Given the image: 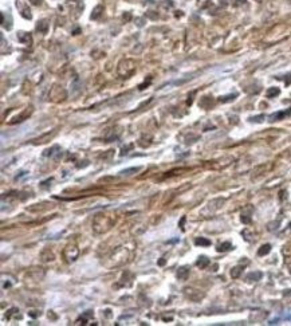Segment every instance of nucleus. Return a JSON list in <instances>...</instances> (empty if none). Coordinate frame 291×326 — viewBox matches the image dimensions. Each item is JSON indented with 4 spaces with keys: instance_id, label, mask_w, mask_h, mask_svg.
Segmentation results:
<instances>
[{
    "instance_id": "obj_9",
    "label": "nucleus",
    "mask_w": 291,
    "mask_h": 326,
    "mask_svg": "<svg viewBox=\"0 0 291 326\" xmlns=\"http://www.w3.org/2000/svg\"><path fill=\"white\" fill-rule=\"evenodd\" d=\"M102 12H104V6H101V4L97 6V7H95V8L93 10V14H91V19H93V20L98 19V18L102 15Z\"/></svg>"
},
{
    "instance_id": "obj_2",
    "label": "nucleus",
    "mask_w": 291,
    "mask_h": 326,
    "mask_svg": "<svg viewBox=\"0 0 291 326\" xmlns=\"http://www.w3.org/2000/svg\"><path fill=\"white\" fill-rule=\"evenodd\" d=\"M79 255V251L75 246H67L65 248V258L67 259V262H74Z\"/></svg>"
},
{
    "instance_id": "obj_1",
    "label": "nucleus",
    "mask_w": 291,
    "mask_h": 326,
    "mask_svg": "<svg viewBox=\"0 0 291 326\" xmlns=\"http://www.w3.org/2000/svg\"><path fill=\"white\" fill-rule=\"evenodd\" d=\"M136 71V62L132 59H125L118 66V74L122 78H129Z\"/></svg>"
},
{
    "instance_id": "obj_16",
    "label": "nucleus",
    "mask_w": 291,
    "mask_h": 326,
    "mask_svg": "<svg viewBox=\"0 0 291 326\" xmlns=\"http://www.w3.org/2000/svg\"><path fill=\"white\" fill-rule=\"evenodd\" d=\"M232 248V244L230 242H226V243H223V244H220L219 247H217V251H220V252H223V251H228V250H231Z\"/></svg>"
},
{
    "instance_id": "obj_19",
    "label": "nucleus",
    "mask_w": 291,
    "mask_h": 326,
    "mask_svg": "<svg viewBox=\"0 0 291 326\" xmlns=\"http://www.w3.org/2000/svg\"><path fill=\"white\" fill-rule=\"evenodd\" d=\"M22 16L26 18V19H31V14H30V10H27V8H23V11H22Z\"/></svg>"
},
{
    "instance_id": "obj_14",
    "label": "nucleus",
    "mask_w": 291,
    "mask_h": 326,
    "mask_svg": "<svg viewBox=\"0 0 291 326\" xmlns=\"http://www.w3.org/2000/svg\"><path fill=\"white\" fill-rule=\"evenodd\" d=\"M55 134V132L53 133V134H50V133H47V134H45V136H42V137H39V138H36L35 140V144H43V142H46L47 140H50L51 137H53Z\"/></svg>"
},
{
    "instance_id": "obj_7",
    "label": "nucleus",
    "mask_w": 291,
    "mask_h": 326,
    "mask_svg": "<svg viewBox=\"0 0 291 326\" xmlns=\"http://www.w3.org/2000/svg\"><path fill=\"white\" fill-rule=\"evenodd\" d=\"M188 275H189V268H188V267H185V266H184V267H180L179 268V271H177V278H179V279L185 280L187 278H188Z\"/></svg>"
},
{
    "instance_id": "obj_17",
    "label": "nucleus",
    "mask_w": 291,
    "mask_h": 326,
    "mask_svg": "<svg viewBox=\"0 0 291 326\" xmlns=\"http://www.w3.org/2000/svg\"><path fill=\"white\" fill-rule=\"evenodd\" d=\"M236 97H238V94H230V95H226V97H220V101L222 102H231Z\"/></svg>"
},
{
    "instance_id": "obj_20",
    "label": "nucleus",
    "mask_w": 291,
    "mask_h": 326,
    "mask_svg": "<svg viewBox=\"0 0 291 326\" xmlns=\"http://www.w3.org/2000/svg\"><path fill=\"white\" fill-rule=\"evenodd\" d=\"M130 18H132L130 12H126V14L124 15V20H126V22H128V20H130Z\"/></svg>"
},
{
    "instance_id": "obj_13",
    "label": "nucleus",
    "mask_w": 291,
    "mask_h": 326,
    "mask_svg": "<svg viewBox=\"0 0 291 326\" xmlns=\"http://www.w3.org/2000/svg\"><path fill=\"white\" fill-rule=\"evenodd\" d=\"M243 266H236V267H234L232 268V271H231V276L232 278H239L240 276V274L243 272Z\"/></svg>"
},
{
    "instance_id": "obj_4",
    "label": "nucleus",
    "mask_w": 291,
    "mask_h": 326,
    "mask_svg": "<svg viewBox=\"0 0 291 326\" xmlns=\"http://www.w3.org/2000/svg\"><path fill=\"white\" fill-rule=\"evenodd\" d=\"M31 113H32V106H28L27 109H26L19 117H16L14 121H11V124H15V122H22V121H24L27 117H30V114H31Z\"/></svg>"
},
{
    "instance_id": "obj_6",
    "label": "nucleus",
    "mask_w": 291,
    "mask_h": 326,
    "mask_svg": "<svg viewBox=\"0 0 291 326\" xmlns=\"http://www.w3.org/2000/svg\"><path fill=\"white\" fill-rule=\"evenodd\" d=\"M262 276H263V274L260 271H254V272H250L248 275L246 276L247 280H250V282H256V280H260Z\"/></svg>"
},
{
    "instance_id": "obj_24",
    "label": "nucleus",
    "mask_w": 291,
    "mask_h": 326,
    "mask_svg": "<svg viewBox=\"0 0 291 326\" xmlns=\"http://www.w3.org/2000/svg\"><path fill=\"white\" fill-rule=\"evenodd\" d=\"M285 295H291V290H287V291L285 292Z\"/></svg>"
},
{
    "instance_id": "obj_18",
    "label": "nucleus",
    "mask_w": 291,
    "mask_h": 326,
    "mask_svg": "<svg viewBox=\"0 0 291 326\" xmlns=\"http://www.w3.org/2000/svg\"><path fill=\"white\" fill-rule=\"evenodd\" d=\"M263 120H264V116H263V114H260V116H256V117H251V118H250V121H251V122H262Z\"/></svg>"
},
{
    "instance_id": "obj_11",
    "label": "nucleus",
    "mask_w": 291,
    "mask_h": 326,
    "mask_svg": "<svg viewBox=\"0 0 291 326\" xmlns=\"http://www.w3.org/2000/svg\"><path fill=\"white\" fill-rule=\"evenodd\" d=\"M279 93H281V90H279L278 87H270L267 90L266 95H267V98H274L276 95H279Z\"/></svg>"
},
{
    "instance_id": "obj_22",
    "label": "nucleus",
    "mask_w": 291,
    "mask_h": 326,
    "mask_svg": "<svg viewBox=\"0 0 291 326\" xmlns=\"http://www.w3.org/2000/svg\"><path fill=\"white\" fill-rule=\"evenodd\" d=\"M184 221H185V217H183L181 221H180V227H181V229H184V227H183V225H184Z\"/></svg>"
},
{
    "instance_id": "obj_26",
    "label": "nucleus",
    "mask_w": 291,
    "mask_h": 326,
    "mask_svg": "<svg viewBox=\"0 0 291 326\" xmlns=\"http://www.w3.org/2000/svg\"><path fill=\"white\" fill-rule=\"evenodd\" d=\"M290 227H291V223H290Z\"/></svg>"
},
{
    "instance_id": "obj_8",
    "label": "nucleus",
    "mask_w": 291,
    "mask_h": 326,
    "mask_svg": "<svg viewBox=\"0 0 291 326\" xmlns=\"http://www.w3.org/2000/svg\"><path fill=\"white\" fill-rule=\"evenodd\" d=\"M36 28H38L39 32H42V34H46L47 30H49V22H47V20H40V22H38V24H36Z\"/></svg>"
},
{
    "instance_id": "obj_5",
    "label": "nucleus",
    "mask_w": 291,
    "mask_h": 326,
    "mask_svg": "<svg viewBox=\"0 0 291 326\" xmlns=\"http://www.w3.org/2000/svg\"><path fill=\"white\" fill-rule=\"evenodd\" d=\"M18 39H19L20 43H24V44H31V42H32L31 35L27 34V32H23V31H20L19 34H18Z\"/></svg>"
},
{
    "instance_id": "obj_12",
    "label": "nucleus",
    "mask_w": 291,
    "mask_h": 326,
    "mask_svg": "<svg viewBox=\"0 0 291 326\" xmlns=\"http://www.w3.org/2000/svg\"><path fill=\"white\" fill-rule=\"evenodd\" d=\"M196 264H197V267H200V268H205L209 264V259L205 258V256H201V258H199Z\"/></svg>"
},
{
    "instance_id": "obj_10",
    "label": "nucleus",
    "mask_w": 291,
    "mask_h": 326,
    "mask_svg": "<svg viewBox=\"0 0 291 326\" xmlns=\"http://www.w3.org/2000/svg\"><path fill=\"white\" fill-rule=\"evenodd\" d=\"M270 251H271V244H263V246L258 250V255H259V256H264V255H267Z\"/></svg>"
},
{
    "instance_id": "obj_23",
    "label": "nucleus",
    "mask_w": 291,
    "mask_h": 326,
    "mask_svg": "<svg viewBox=\"0 0 291 326\" xmlns=\"http://www.w3.org/2000/svg\"><path fill=\"white\" fill-rule=\"evenodd\" d=\"M244 2H246V0H236V3H238V4H243V3H244Z\"/></svg>"
},
{
    "instance_id": "obj_25",
    "label": "nucleus",
    "mask_w": 291,
    "mask_h": 326,
    "mask_svg": "<svg viewBox=\"0 0 291 326\" xmlns=\"http://www.w3.org/2000/svg\"><path fill=\"white\" fill-rule=\"evenodd\" d=\"M71 2H73V0H71ZM75 2H79V0H75Z\"/></svg>"
},
{
    "instance_id": "obj_3",
    "label": "nucleus",
    "mask_w": 291,
    "mask_h": 326,
    "mask_svg": "<svg viewBox=\"0 0 291 326\" xmlns=\"http://www.w3.org/2000/svg\"><path fill=\"white\" fill-rule=\"evenodd\" d=\"M287 116H291V109H289V110H283V112H276V113H274V114H271L270 117V121L271 122H274V121H279V120H283V118L285 117H287Z\"/></svg>"
},
{
    "instance_id": "obj_21",
    "label": "nucleus",
    "mask_w": 291,
    "mask_h": 326,
    "mask_svg": "<svg viewBox=\"0 0 291 326\" xmlns=\"http://www.w3.org/2000/svg\"><path fill=\"white\" fill-rule=\"evenodd\" d=\"M30 2H31L34 6H39V4H42V0H30Z\"/></svg>"
},
{
    "instance_id": "obj_15",
    "label": "nucleus",
    "mask_w": 291,
    "mask_h": 326,
    "mask_svg": "<svg viewBox=\"0 0 291 326\" xmlns=\"http://www.w3.org/2000/svg\"><path fill=\"white\" fill-rule=\"evenodd\" d=\"M195 243H196V246H211V242L204 238H197L195 240Z\"/></svg>"
}]
</instances>
